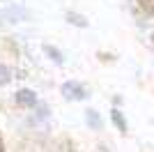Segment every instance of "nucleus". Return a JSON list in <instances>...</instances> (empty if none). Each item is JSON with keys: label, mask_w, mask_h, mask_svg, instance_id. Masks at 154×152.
Listing matches in <instances>:
<instances>
[{"label": "nucleus", "mask_w": 154, "mask_h": 152, "mask_svg": "<svg viewBox=\"0 0 154 152\" xmlns=\"http://www.w3.org/2000/svg\"><path fill=\"white\" fill-rule=\"evenodd\" d=\"M12 78H14L12 67H7L5 62H0V85H9V83H12Z\"/></svg>", "instance_id": "8"}, {"label": "nucleus", "mask_w": 154, "mask_h": 152, "mask_svg": "<svg viewBox=\"0 0 154 152\" xmlns=\"http://www.w3.org/2000/svg\"><path fill=\"white\" fill-rule=\"evenodd\" d=\"M42 49H44V53H46L48 58H51V60H53L55 65H60V67H62V65L67 62V58H64V53H62V51L58 49V46H53V44H44Z\"/></svg>", "instance_id": "3"}, {"label": "nucleus", "mask_w": 154, "mask_h": 152, "mask_svg": "<svg viewBox=\"0 0 154 152\" xmlns=\"http://www.w3.org/2000/svg\"><path fill=\"white\" fill-rule=\"evenodd\" d=\"M60 92H62L64 99H69V101L88 99V90H85L83 83H78V81H64L62 85H60Z\"/></svg>", "instance_id": "2"}, {"label": "nucleus", "mask_w": 154, "mask_h": 152, "mask_svg": "<svg viewBox=\"0 0 154 152\" xmlns=\"http://www.w3.org/2000/svg\"><path fill=\"white\" fill-rule=\"evenodd\" d=\"M0 152H2V143H0Z\"/></svg>", "instance_id": "10"}, {"label": "nucleus", "mask_w": 154, "mask_h": 152, "mask_svg": "<svg viewBox=\"0 0 154 152\" xmlns=\"http://www.w3.org/2000/svg\"><path fill=\"white\" fill-rule=\"evenodd\" d=\"M85 122H88V127H90V129H101V127H103L101 113H99V111H94V108H88V111H85Z\"/></svg>", "instance_id": "4"}, {"label": "nucleus", "mask_w": 154, "mask_h": 152, "mask_svg": "<svg viewBox=\"0 0 154 152\" xmlns=\"http://www.w3.org/2000/svg\"><path fill=\"white\" fill-rule=\"evenodd\" d=\"M152 42H154V32H152Z\"/></svg>", "instance_id": "11"}, {"label": "nucleus", "mask_w": 154, "mask_h": 152, "mask_svg": "<svg viewBox=\"0 0 154 152\" xmlns=\"http://www.w3.org/2000/svg\"><path fill=\"white\" fill-rule=\"evenodd\" d=\"M14 101H16V106L28 108V111H35V108L42 104V101H39V95L32 88H19L14 92Z\"/></svg>", "instance_id": "1"}, {"label": "nucleus", "mask_w": 154, "mask_h": 152, "mask_svg": "<svg viewBox=\"0 0 154 152\" xmlns=\"http://www.w3.org/2000/svg\"><path fill=\"white\" fill-rule=\"evenodd\" d=\"M117 106H122V95H115V97H113V108H117Z\"/></svg>", "instance_id": "9"}, {"label": "nucleus", "mask_w": 154, "mask_h": 152, "mask_svg": "<svg viewBox=\"0 0 154 152\" xmlns=\"http://www.w3.org/2000/svg\"><path fill=\"white\" fill-rule=\"evenodd\" d=\"M110 120H113V125L120 129L122 134H127L129 131V125H127V118H124V113L120 111V108H113L110 111Z\"/></svg>", "instance_id": "5"}, {"label": "nucleus", "mask_w": 154, "mask_h": 152, "mask_svg": "<svg viewBox=\"0 0 154 152\" xmlns=\"http://www.w3.org/2000/svg\"><path fill=\"white\" fill-rule=\"evenodd\" d=\"M5 2H7V0H5Z\"/></svg>", "instance_id": "12"}, {"label": "nucleus", "mask_w": 154, "mask_h": 152, "mask_svg": "<svg viewBox=\"0 0 154 152\" xmlns=\"http://www.w3.org/2000/svg\"><path fill=\"white\" fill-rule=\"evenodd\" d=\"M0 16H2L5 21H12V23H19V21H23V19H26L28 14L23 12L21 7H12V9H5V12L0 14Z\"/></svg>", "instance_id": "6"}, {"label": "nucleus", "mask_w": 154, "mask_h": 152, "mask_svg": "<svg viewBox=\"0 0 154 152\" xmlns=\"http://www.w3.org/2000/svg\"><path fill=\"white\" fill-rule=\"evenodd\" d=\"M67 21H69L71 25H76V28H88V25H90V21L85 19V16H78L76 12H67Z\"/></svg>", "instance_id": "7"}]
</instances>
